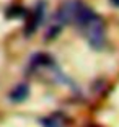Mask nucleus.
<instances>
[{"label":"nucleus","mask_w":119,"mask_h":127,"mask_svg":"<svg viewBox=\"0 0 119 127\" xmlns=\"http://www.w3.org/2000/svg\"><path fill=\"white\" fill-rule=\"evenodd\" d=\"M67 21H74L80 33L93 49H103L106 44V28L104 21L96 11L80 0H69L60 8Z\"/></svg>","instance_id":"obj_1"},{"label":"nucleus","mask_w":119,"mask_h":127,"mask_svg":"<svg viewBox=\"0 0 119 127\" xmlns=\"http://www.w3.org/2000/svg\"><path fill=\"white\" fill-rule=\"evenodd\" d=\"M42 127H65V119L62 114H52L42 119Z\"/></svg>","instance_id":"obj_2"},{"label":"nucleus","mask_w":119,"mask_h":127,"mask_svg":"<svg viewBox=\"0 0 119 127\" xmlns=\"http://www.w3.org/2000/svg\"><path fill=\"white\" fill-rule=\"evenodd\" d=\"M28 96V85H23L20 83L16 88H13V91L10 93V98L13 101H23L25 98Z\"/></svg>","instance_id":"obj_3"},{"label":"nucleus","mask_w":119,"mask_h":127,"mask_svg":"<svg viewBox=\"0 0 119 127\" xmlns=\"http://www.w3.org/2000/svg\"><path fill=\"white\" fill-rule=\"evenodd\" d=\"M111 3L114 5V7H119V0H111Z\"/></svg>","instance_id":"obj_4"}]
</instances>
